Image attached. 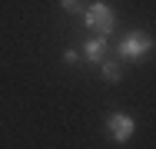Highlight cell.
I'll return each mask as SVG.
<instances>
[{"label": "cell", "instance_id": "3957f363", "mask_svg": "<svg viewBox=\"0 0 156 149\" xmlns=\"http://www.w3.org/2000/svg\"><path fill=\"white\" fill-rule=\"evenodd\" d=\"M106 129H110L113 143H126V139L133 136L136 123H133V116H126V113H110V116H106Z\"/></svg>", "mask_w": 156, "mask_h": 149}, {"label": "cell", "instance_id": "7a4b0ae2", "mask_svg": "<svg viewBox=\"0 0 156 149\" xmlns=\"http://www.w3.org/2000/svg\"><path fill=\"white\" fill-rule=\"evenodd\" d=\"M150 47H153V36L150 33H126L123 40H120V57H126V60L143 57Z\"/></svg>", "mask_w": 156, "mask_h": 149}, {"label": "cell", "instance_id": "6da1fadb", "mask_svg": "<svg viewBox=\"0 0 156 149\" xmlns=\"http://www.w3.org/2000/svg\"><path fill=\"white\" fill-rule=\"evenodd\" d=\"M83 23L87 30H93L96 36H110L113 27H116V17H113V10H110V3H103V0H96L93 7L87 10V17H83Z\"/></svg>", "mask_w": 156, "mask_h": 149}, {"label": "cell", "instance_id": "8992f818", "mask_svg": "<svg viewBox=\"0 0 156 149\" xmlns=\"http://www.w3.org/2000/svg\"><path fill=\"white\" fill-rule=\"evenodd\" d=\"M60 7L66 10V13H76V10L83 7V0H60Z\"/></svg>", "mask_w": 156, "mask_h": 149}, {"label": "cell", "instance_id": "5b68a950", "mask_svg": "<svg viewBox=\"0 0 156 149\" xmlns=\"http://www.w3.org/2000/svg\"><path fill=\"white\" fill-rule=\"evenodd\" d=\"M100 70H103V76H106L110 83H116V80L123 76V73H120V66H116V63H110V60H100Z\"/></svg>", "mask_w": 156, "mask_h": 149}, {"label": "cell", "instance_id": "277c9868", "mask_svg": "<svg viewBox=\"0 0 156 149\" xmlns=\"http://www.w3.org/2000/svg\"><path fill=\"white\" fill-rule=\"evenodd\" d=\"M83 57L90 60V63H100V60L106 57V36H93V40L83 47Z\"/></svg>", "mask_w": 156, "mask_h": 149}, {"label": "cell", "instance_id": "52a82bcc", "mask_svg": "<svg viewBox=\"0 0 156 149\" xmlns=\"http://www.w3.org/2000/svg\"><path fill=\"white\" fill-rule=\"evenodd\" d=\"M63 60H66V63H76V60H80V53H76V50H66V53H63Z\"/></svg>", "mask_w": 156, "mask_h": 149}]
</instances>
